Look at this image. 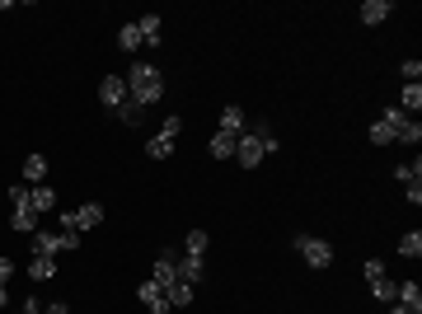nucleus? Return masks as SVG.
I'll list each match as a JSON object with an SVG mask.
<instances>
[{
  "label": "nucleus",
  "instance_id": "c9c22d12",
  "mask_svg": "<svg viewBox=\"0 0 422 314\" xmlns=\"http://www.w3.org/2000/svg\"><path fill=\"white\" fill-rule=\"evenodd\" d=\"M10 272H14V262H10V258H0V287H5V277H10Z\"/></svg>",
  "mask_w": 422,
  "mask_h": 314
},
{
  "label": "nucleus",
  "instance_id": "7ed1b4c3",
  "mask_svg": "<svg viewBox=\"0 0 422 314\" xmlns=\"http://www.w3.org/2000/svg\"><path fill=\"white\" fill-rule=\"evenodd\" d=\"M296 249H300V258L310 262V267H319V272H324V267H329V262H333V244H329V239H315V235H300V239H296Z\"/></svg>",
  "mask_w": 422,
  "mask_h": 314
},
{
  "label": "nucleus",
  "instance_id": "393cba45",
  "mask_svg": "<svg viewBox=\"0 0 422 314\" xmlns=\"http://www.w3.org/2000/svg\"><path fill=\"white\" fill-rule=\"evenodd\" d=\"M146 155H151V159H169V155H174V141H164V136H151Z\"/></svg>",
  "mask_w": 422,
  "mask_h": 314
},
{
  "label": "nucleus",
  "instance_id": "20e7f679",
  "mask_svg": "<svg viewBox=\"0 0 422 314\" xmlns=\"http://www.w3.org/2000/svg\"><path fill=\"white\" fill-rule=\"evenodd\" d=\"M366 282H370V295H375V300L395 305L399 282H390V277H385V262H380V258H370V262H366Z\"/></svg>",
  "mask_w": 422,
  "mask_h": 314
},
{
  "label": "nucleus",
  "instance_id": "72a5a7b5",
  "mask_svg": "<svg viewBox=\"0 0 422 314\" xmlns=\"http://www.w3.org/2000/svg\"><path fill=\"white\" fill-rule=\"evenodd\" d=\"M10 202H14V207H28V183H14V188H10Z\"/></svg>",
  "mask_w": 422,
  "mask_h": 314
},
{
  "label": "nucleus",
  "instance_id": "4be33fe9",
  "mask_svg": "<svg viewBox=\"0 0 422 314\" xmlns=\"http://www.w3.org/2000/svg\"><path fill=\"white\" fill-rule=\"evenodd\" d=\"M118 47H122V52H136V47H141V33H136V24H122V28H118Z\"/></svg>",
  "mask_w": 422,
  "mask_h": 314
},
{
  "label": "nucleus",
  "instance_id": "58836bf2",
  "mask_svg": "<svg viewBox=\"0 0 422 314\" xmlns=\"http://www.w3.org/2000/svg\"><path fill=\"white\" fill-rule=\"evenodd\" d=\"M66 314H71V310H66Z\"/></svg>",
  "mask_w": 422,
  "mask_h": 314
},
{
  "label": "nucleus",
  "instance_id": "412c9836",
  "mask_svg": "<svg viewBox=\"0 0 422 314\" xmlns=\"http://www.w3.org/2000/svg\"><path fill=\"white\" fill-rule=\"evenodd\" d=\"M399 108H403L408 117H413V113L422 108V89H418V85H403V94H399Z\"/></svg>",
  "mask_w": 422,
  "mask_h": 314
},
{
  "label": "nucleus",
  "instance_id": "5701e85b",
  "mask_svg": "<svg viewBox=\"0 0 422 314\" xmlns=\"http://www.w3.org/2000/svg\"><path fill=\"white\" fill-rule=\"evenodd\" d=\"M395 141H403V146H418V141H422V127H418V117H408V122H403V127L395 131Z\"/></svg>",
  "mask_w": 422,
  "mask_h": 314
},
{
  "label": "nucleus",
  "instance_id": "f704fd0d",
  "mask_svg": "<svg viewBox=\"0 0 422 314\" xmlns=\"http://www.w3.org/2000/svg\"><path fill=\"white\" fill-rule=\"evenodd\" d=\"M146 310H151V314H174V305H169V300L159 295V300H151V305H146Z\"/></svg>",
  "mask_w": 422,
  "mask_h": 314
},
{
  "label": "nucleus",
  "instance_id": "1a4fd4ad",
  "mask_svg": "<svg viewBox=\"0 0 422 314\" xmlns=\"http://www.w3.org/2000/svg\"><path fill=\"white\" fill-rule=\"evenodd\" d=\"M202 277H207V258H202V254H179V282L197 287Z\"/></svg>",
  "mask_w": 422,
  "mask_h": 314
},
{
  "label": "nucleus",
  "instance_id": "0eeeda50",
  "mask_svg": "<svg viewBox=\"0 0 422 314\" xmlns=\"http://www.w3.org/2000/svg\"><path fill=\"white\" fill-rule=\"evenodd\" d=\"M235 159L244 164V169H258V164H263V146H258L254 131H244V136L235 141Z\"/></svg>",
  "mask_w": 422,
  "mask_h": 314
},
{
  "label": "nucleus",
  "instance_id": "9d476101",
  "mask_svg": "<svg viewBox=\"0 0 422 314\" xmlns=\"http://www.w3.org/2000/svg\"><path fill=\"white\" fill-rule=\"evenodd\" d=\"M390 14H395V0H366V5H362V24H385V19H390Z\"/></svg>",
  "mask_w": 422,
  "mask_h": 314
},
{
  "label": "nucleus",
  "instance_id": "4c0bfd02",
  "mask_svg": "<svg viewBox=\"0 0 422 314\" xmlns=\"http://www.w3.org/2000/svg\"><path fill=\"white\" fill-rule=\"evenodd\" d=\"M5 305H10V295H5V287H0V310H5Z\"/></svg>",
  "mask_w": 422,
  "mask_h": 314
},
{
  "label": "nucleus",
  "instance_id": "aec40b11",
  "mask_svg": "<svg viewBox=\"0 0 422 314\" xmlns=\"http://www.w3.org/2000/svg\"><path fill=\"white\" fill-rule=\"evenodd\" d=\"M395 179H399L403 188H408V183H422V159H408V164H399Z\"/></svg>",
  "mask_w": 422,
  "mask_h": 314
},
{
  "label": "nucleus",
  "instance_id": "6e6552de",
  "mask_svg": "<svg viewBox=\"0 0 422 314\" xmlns=\"http://www.w3.org/2000/svg\"><path fill=\"white\" fill-rule=\"evenodd\" d=\"M99 99H104V108H113V113H118V108L127 104V80H122V76H104V85H99Z\"/></svg>",
  "mask_w": 422,
  "mask_h": 314
},
{
  "label": "nucleus",
  "instance_id": "2eb2a0df",
  "mask_svg": "<svg viewBox=\"0 0 422 314\" xmlns=\"http://www.w3.org/2000/svg\"><path fill=\"white\" fill-rule=\"evenodd\" d=\"M10 225H14L19 235H38V211H33V207H14Z\"/></svg>",
  "mask_w": 422,
  "mask_h": 314
},
{
  "label": "nucleus",
  "instance_id": "a878e982",
  "mask_svg": "<svg viewBox=\"0 0 422 314\" xmlns=\"http://www.w3.org/2000/svg\"><path fill=\"white\" fill-rule=\"evenodd\" d=\"M399 254H403V258H418V254H422V235H418V230L399 239Z\"/></svg>",
  "mask_w": 422,
  "mask_h": 314
},
{
  "label": "nucleus",
  "instance_id": "cd10ccee",
  "mask_svg": "<svg viewBox=\"0 0 422 314\" xmlns=\"http://www.w3.org/2000/svg\"><path fill=\"white\" fill-rule=\"evenodd\" d=\"M370 146H395V127L375 122V127H370Z\"/></svg>",
  "mask_w": 422,
  "mask_h": 314
},
{
  "label": "nucleus",
  "instance_id": "473e14b6",
  "mask_svg": "<svg viewBox=\"0 0 422 314\" xmlns=\"http://www.w3.org/2000/svg\"><path fill=\"white\" fill-rule=\"evenodd\" d=\"M136 295H141V305H151V300H159V295H164V291H159L155 282H141V287H136Z\"/></svg>",
  "mask_w": 422,
  "mask_h": 314
},
{
  "label": "nucleus",
  "instance_id": "4468645a",
  "mask_svg": "<svg viewBox=\"0 0 422 314\" xmlns=\"http://www.w3.org/2000/svg\"><path fill=\"white\" fill-rule=\"evenodd\" d=\"M235 141H239V136H225V131H216V136L207 141L211 159H235Z\"/></svg>",
  "mask_w": 422,
  "mask_h": 314
},
{
  "label": "nucleus",
  "instance_id": "dca6fc26",
  "mask_svg": "<svg viewBox=\"0 0 422 314\" xmlns=\"http://www.w3.org/2000/svg\"><path fill=\"white\" fill-rule=\"evenodd\" d=\"M28 207H33V211H52V207H56V192H52L47 183L28 188Z\"/></svg>",
  "mask_w": 422,
  "mask_h": 314
},
{
  "label": "nucleus",
  "instance_id": "f03ea898",
  "mask_svg": "<svg viewBox=\"0 0 422 314\" xmlns=\"http://www.w3.org/2000/svg\"><path fill=\"white\" fill-rule=\"evenodd\" d=\"M61 225H66L71 235H80V230H94V225H104V207H99V202H85V207L66 211V216H61Z\"/></svg>",
  "mask_w": 422,
  "mask_h": 314
},
{
  "label": "nucleus",
  "instance_id": "bb28decb",
  "mask_svg": "<svg viewBox=\"0 0 422 314\" xmlns=\"http://www.w3.org/2000/svg\"><path fill=\"white\" fill-rule=\"evenodd\" d=\"M380 122H385V127H403V122H408V113H403V108H399V104H390V108H385V113H380Z\"/></svg>",
  "mask_w": 422,
  "mask_h": 314
},
{
  "label": "nucleus",
  "instance_id": "ddd939ff",
  "mask_svg": "<svg viewBox=\"0 0 422 314\" xmlns=\"http://www.w3.org/2000/svg\"><path fill=\"white\" fill-rule=\"evenodd\" d=\"M395 300L403 305V310H413V314H422V291H418V282H399V291H395Z\"/></svg>",
  "mask_w": 422,
  "mask_h": 314
},
{
  "label": "nucleus",
  "instance_id": "f3484780",
  "mask_svg": "<svg viewBox=\"0 0 422 314\" xmlns=\"http://www.w3.org/2000/svg\"><path fill=\"white\" fill-rule=\"evenodd\" d=\"M43 179H47V159H43V155H28V159H24V183L38 188Z\"/></svg>",
  "mask_w": 422,
  "mask_h": 314
},
{
  "label": "nucleus",
  "instance_id": "7c9ffc66",
  "mask_svg": "<svg viewBox=\"0 0 422 314\" xmlns=\"http://www.w3.org/2000/svg\"><path fill=\"white\" fill-rule=\"evenodd\" d=\"M179 131H184V117H164V127H159L164 141H179Z\"/></svg>",
  "mask_w": 422,
  "mask_h": 314
},
{
  "label": "nucleus",
  "instance_id": "6ab92c4d",
  "mask_svg": "<svg viewBox=\"0 0 422 314\" xmlns=\"http://www.w3.org/2000/svg\"><path fill=\"white\" fill-rule=\"evenodd\" d=\"M164 300H169L174 310H184V305H192V287H188V282H174V287L164 291Z\"/></svg>",
  "mask_w": 422,
  "mask_h": 314
},
{
  "label": "nucleus",
  "instance_id": "c85d7f7f",
  "mask_svg": "<svg viewBox=\"0 0 422 314\" xmlns=\"http://www.w3.org/2000/svg\"><path fill=\"white\" fill-rule=\"evenodd\" d=\"M141 113H146V108H136L132 99H127V104L118 108V117H122V122H127V127H136V122H141Z\"/></svg>",
  "mask_w": 422,
  "mask_h": 314
},
{
  "label": "nucleus",
  "instance_id": "b1692460",
  "mask_svg": "<svg viewBox=\"0 0 422 314\" xmlns=\"http://www.w3.org/2000/svg\"><path fill=\"white\" fill-rule=\"evenodd\" d=\"M207 244H211L207 230H188V249L184 254H202V258H207Z\"/></svg>",
  "mask_w": 422,
  "mask_h": 314
},
{
  "label": "nucleus",
  "instance_id": "c756f323",
  "mask_svg": "<svg viewBox=\"0 0 422 314\" xmlns=\"http://www.w3.org/2000/svg\"><path fill=\"white\" fill-rule=\"evenodd\" d=\"M254 136H258L263 155H267V150H277V131H272V127H254Z\"/></svg>",
  "mask_w": 422,
  "mask_h": 314
},
{
  "label": "nucleus",
  "instance_id": "ea45409f",
  "mask_svg": "<svg viewBox=\"0 0 422 314\" xmlns=\"http://www.w3.org/2000/svg\"><path fill=\"white\" fill-rule=\"evenodd\" d=\"M24 314H28V310H24Z\"/></svg>",
  "mask_w": 422,
  "mask_h": 314
},
{
  "label": "nucleus",
  "instance_id": "f8f14e48",
  "mask_svg": "<svg viewBox=\"0 0 422 314\" xmlns=\"http://www.w3.org/2000/svg\"><path fill=\"white\" fill-rule=\"evenodd\" d=\"M28 277H33V282H52V277H56V258L33 254V258H28Z\"/></svg>",
  "mask_w": 422,
  "mask_h": 314
},
{
  "label": "nucleus",
  "instance_id": "9b49d317",
  "mask_svg": "<svg viewBox=\"0 0 422 314\" xmlns=\"http://www.w3.org/2000/svg\"><path fill=\"white\" fill-rule=\"evenodd\" d=\"M221 131H225V136H244V108L239 104H225V113H221Z\"/></svg>",
  "mask_w": 422,
  "mask_h": 314
},
{
  "label": "nucleus",
  "instance_id": "39448f33",
  "mask_svg": "<svg viewBox=\"0 0 422 314\" xmlns=\"http://www.w3.org/2000/svg\"><path fill=\"white\" fill-rule=\"evenodd\" d=\"M151 282H155L159 291H169L174 282H179V249H164L155 258V267H151Z\"/></svg>",
  "mask_w": 422,
  "mask_h": 314
},
{
  "label": "nucleus",
  "instance_id": "423d86ee",
  "mask_svg": "<svg viewBox=\"0 0 422 314\" xmlns=\"http://www.w3.org/2000/svg\"><path fill=\"white\" fill-rule=\"evenodd\" d=\"M80 235H33V254H47V258H56V254H66V249H76Z\"/></svg>",
  "mask_w": 422,
  "mask_h": 314
},
{
  "label": "nucleus",
  "instance_id": "e433bc0d",
  "mask_svg": "<svg viewBox=\"0 0 422 314\" xmlns=\"http://www.w3.org/2000/svg\"><path fill=\"white\" fill-rule=\"evenodd\" d=\"M390 314H413V310H403V305H399V300H395V305H390Z\"/></svg>",
  "mask_w": 422,
  "mask_h": 314
},
{
  "label": "nucleus",
  "instance_id": "f257e3e1",
  "mask_svg": "<svg viewBox=\"0 0 422 314\" xmlns=\"http://www.w3.org/2000/svg\"><path fill=\"white\" fill-rule=\"evenodd\" d=\"M122 80H127V99H132L136 108H151V104L164 99V76H159L151 61H136Z\"/></svg>",
  "mask_w": 422,
  "mask_h": 314
},
{
  "label": "nucleus",
  "instance_id": "2f4dec72",
  "mask_svg": "<svg viewBox=\"0 0 422 314\" xmlns=\"http://www.w3.org/2000/svg\"><path fill=\"white\" fill-rule=\"evenodd\" d=\"M399 71H403V80H408V85H418V80H422V61L413 56V61H403Z\"/></svg>",
  "mask_w": 422,
  "mask_h": 314
},
{
  "label": "nucleus",
  "instance_id": "a211bd4d",
  "mask_svg": "<svg viewBox=\"0 0 422 314\" xmlns=\"http://www.w3.org/2000/svg\"><path fill=\"white\" fill-rule=\"evenodd\" d=\"M136 33H141V43L155 47L159 43V14H141V19H136Z\"/></svg>",
  "mask_w": 422,
  "mask_h": 314
}]
</instances>
